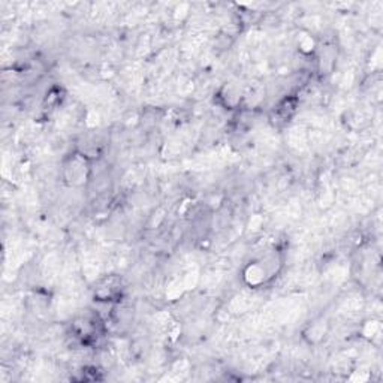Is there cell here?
I'll use <instances>...</instances> for the list:
<instances>
[{
	"mask_svg": "<svg viewBox=\"0 0 383 383\" xmlns=\"http://www.w3.org/2000/svg\"><path fill=\"white\" fill-rule=\"evenodd\" d=\"M89 173L90 168L87 166V156L80 155V153L74 155L71 164L65 168V175L72 186H81L83 183H86Z\"/></svg>",
	"mask_w": 383,
	"mask_h": 383,
	"instance_id": "1",
	"label": "cell"
}]
</instances>
